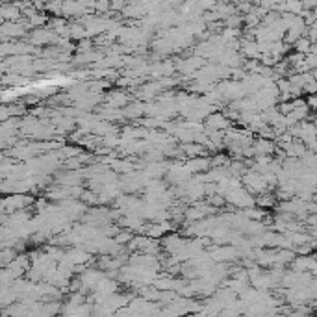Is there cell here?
Segmentation results:
<instances>
[{"instance_id":"3","label":"cell","mask_w":317,"mask_h":317,"mask_svg":"<svg viewBox=\"0 0 317 317\" xmlns=\"http://www.w3.org/2000/svg\"><path fill=\"white\" fill-rule=\"evenodd\" d=\"M254 150H256V154H273L275 152V145L269 141V139H258L254 143Z\"/></svg>"},{"instance_id":"1","label":"cell","mask_w":317,"mask_h":317,"mask_svg":"<svg viewBox=\"0 0 317 317\" xmlns=\"http://www.w3.org/2000/svg\"><path fill=\"white\" fill-rule=\"evenodd\" d=\"M316 265H317V262L312 256L297 258V260L293 262V267L297 271H312V269H316Z\"/></svg>"},{"instance_id":"8","label":"cell","mask_w":317,"mask_h":317,"mask_svg":"<svg viewBox=\"0 0 317 317\" xmlns=\"http://www.w3.org/2000/svg\"><path fill=\"white\" fill-rule=\"evenodd\" d=\"M4 2H15V0H4Z\"/></svg>"},{"instance_id":"4","label":"cell","mask_w":317,"mask_h":317,"mask_svg":"<svg viewBox=\"0 0 317 317\" xmlns=\"http://www.w3.org/2000/svg\"><path fill=\"white\" fill-rule=\"evenodd\" d=\"M189 173H197V171H204V169L210 167V160H204V158H195L186 165Z\"/></svg>"},{"instance_id":"6","label":"cell","mask_w":317,"mask_h":317,"mask_svg":"<svg viewBox=\"0 0 317 317\" xmlns=\"http://www.w3.org/2000/svg\"><path fill=\"white\" fill-rule=\"evenodd\" d=\"M184 150H186L189 156H201L204 154V145H186Z\"/></svg>"},{"instance_id":"5","label":"cell","mask_w":317,"mask_h":317,"mask_svg":"<svg viewBox=\"0 0 317 317\" xmlns=\"http://www.w3.org/2000/svg\"><path fill=\"white\" fill-rule=\"evenodd\" d=\"M256 204H258V206H262V208H265V206H267V208H271V206H275V197L262 193V197H260V199L256 201Z\"/></svg>"},{"instance_id":"2","label":"cell","mask_w":317,"mask_h":317,"mask_svg":"<svg viewBox=\"0 0 317 317\" xmlns=\"http://www.w3.org/2000/svg\"><path fill=\"white\" fill-rule=\"evenodd\" d=\"M293 47H295V50L301 52V54H310L314 43L310 41L308 35H303V37H299V39L295 41V45H293Z\"/></svg>"},{"instance_id":"7","label":"cell","mask_w":317,"mask_h":317,"mask_svg":"<svg viewBox=\"0 0 317 317\" xmlns=\"http://www.w3.org/2000/svg\"><path fill=\"white\" fill-rule=\"evenodd\" d=\"M308 37H310L312 43H317V22L316 24H312V26H308Z\"/></svg>"}]
</instances>
